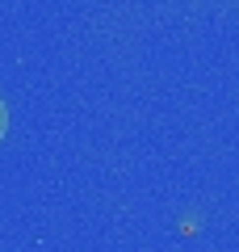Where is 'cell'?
Wrapping results in <instances>:
<instances>
[{
    "instance_id": "6da1fadb",
    "label": "cell",
    "mask_w": 239,
    "mask_h": 252,
    "mask_svg": "<svg viewBox=\"0 0 239 252\" xmlns=\"http://www.w3.org/2000/svg\"><path fill=\"white\" fill-rule=\"evenodd\" d=\"M0 130H4V109H0Z\"/></svg>"
}]
</instances>
